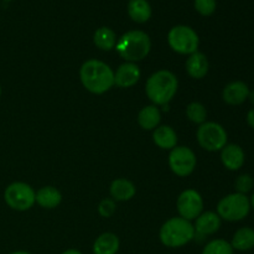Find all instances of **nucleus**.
<instances>
[{"label": "nucleus", "mask_w": 254, "mask_h": 254, "mask_svg": "<svg viewBox=\"0 0 254 254\" xmlns=\"http://www.w3.org/2000/svg\"><path fill=\"white\" fill-rule=\"evenodd\" d=\"M186 116L190 119L191 122L196 124H202L205 123L206 117H207V112L206 108L198 102H192L186 108Z\"/></svg>", "instance_id": "25"}, {"label": "nucleus", "mask_w": 254, "mask_h": 254, "mask_svg": "<svg viewBox=\"0 0 254 254\" xmlns=\"http://www.w3.org/2000/svg\"><path fill=\"white\" fill-rule=\"evenodd\" d=\"M217 2L216 0H195V9L202 16H210L215 12Z\"/></svg>", "instance_id": "27"}, {"label": "nucleus", "mask_w": 254, "mask_h": 254, "mask_svg": "<svg viewBox=\"0 0 254 254\" xmlns=\"http://www.w3.org/2000/svg\"><path fill=\"white\" fill-rule=\"evenodd\" d=\"M128 14L133 21L143 24L150 19L151 6L146 0H129Z\"/></svg>", "instance_id": "19"}, {"label": "nucleus", "mask_w": 254, "mask_h": 254, "mask_svg": "<svg viewBox=\"0 0 254 254\" xmlns=\"http://www.w3.org/2000/svg\"><path fill=\"white\" fill-rule=\"evenodd\" d=\"M114 211H116V203L111 198H106V200H103L99 203L98 212L103 217H111L114 213Z\"/></svg>", "instance_id": "28"}, {"label": "nucleus", "mask_w": 254, "mask_h": 254, "mask_svg": "<svg viewBox=\"0 0 254 254\" xmlns=\"http://www.w3.org/2000/svg\"><path fill=\"white\" fill-rule=\"evenodd\" d=\"M250 92V87L245 82L233 81L223 88L222 98L230 106H240L247 101Z\"/></svg>", "instance_id": "11"}, {"label": "nucleus", "mask_w": 254, "mask_h": 254, "mask_svg": "<svg viewBox=\"0 0 254 254\" xmlns=\"http://www.w3.org/2000/svg\"><path fill=\"white\" fill-rule=\"evenodd\" d=\"M0 94H1V87H0Z\"/></svg>", "instance_id": "34"}, {"label": "nucleus", "mask_w": 254, "mask_h": 254, "mask_svg": "<svg viewBox=\"0 0 254 254\" xmlns=\"http://www.w3.org/2000/svg\"><path fill=\"white\" fill-rule=\"evenodd\" d=\"M160 111L156 108V106H148L144 107L138 116L139 126L145 130H153L160 123Z\"/></svg>", "instance_id": "22"}, {"label": "nucleus", "mask_w": 254, "mask_h": 254, "mask_svg": "<svg viewBox=\"0 0 254 254\" xmlns=\"http://www.w3.org/2000/svg\"><path fill=\"white\" fill-rule=\"evenodd\" d=\"M79 77L84 88L94 94L104 93L114 84V72L108 64L98 60L84 62L79 71Z\"/></svg>", "instance_id": "1"}, {"label": "nucleus", "mask_w": 254, "mask_h": 254, "mask_svg": "<svg viewBox=\"0 0 254 254\" xmlns=\"http://www.w3.org/2000/svg\"><path fill=\"white\" fill-rule=\"evenodd\" d=\"M250 197L243 193H230V195L225 196L217 205V215L230 222L245 220L250 215Z\"/></svg>", "instance_id": "5"}, {"label": "nucleus", "mask_w": 254, "mask_h": 254, "mask_svg": "<svg viewBox=\"0 0 254 254\" xmlns=\"http://www.w3.org/2000/svg\"><path fill=\"white\" fill-rule=\"evenodd\" d=\"M140 78V69L133 62H127L119 66L114 73V84L121 88H129L134 86Z\"/></svg>", "instance_id": "13"}, {"label": "nucleus", "mask_w": 254, "mask_h": 254, "mask_svg": "<svg viewBox=\"0 0 254 254\" xmlns=\"http://www.w3.org/2000/svg\"><path fill=\"white\" fill-rule=\"evenodd\" d=\"M35 201L44 208H55L61 203L62 195L57 189L45 186L35 193Z\"/></svg>", "instance_id": "18"}, {"label": "nucleus", "mask_w": 254, "mask_h": 254, "mask_svg": "<svg viewBox=\"0 0 254 254\" xmlns=\"http://www.w3.org/2000/svg\"><path fill=\"white\" fill-rule=\"evenodd\" d=\"M168 41L171 49L181 55L195 54L197 52L198 44H200V39L195 30L185 25L174 26L169 31Z\"/></svg>", "instance_id": "6"}, {"label": "nucleus", "mask_w": 254, "mask_h": 254, "mask_svg": "<svg viewBox=\"0 0 254 254\" xmlns=\"http://www.w3.org/2000/svg\"><path fill=\"white\" fill-rule=\"evenodd\" d=\"M178 211L180 216L185 220H195L201 215L203 208V200L196 190H185L179 196Z\"/></svg>", "instance_id": "10"}, {"label": "nucleus", "mask_w": 254, "mask_h": 254, "mask_svg": "<svg viewBox=\"0 0 254 254\" xmlns=\"http://www.w3.org/2000/svg\"><path fill=\"white\" fill-rule=\"evenodd\" d=\"M247 123L251 128L254 129V108L247 113Z\"/></svg>", "instance_id": "29"}, {"label": "nucleus", "mask_w": 254, "mask_h": 254, "mask_svg": "<svg viewBox=\"0 0 254 254\" xmlns=\"http://www.w3.org/2000/svg\"><path fill=\"white\" fill-rule=\"evenodd\" d=\"M61 254H82V253L79 252V251H77V250H67Z\"/></svg>", "instance_id": "30"}, {"label": "nucleus", "mask_w": 254, "mask_h": 254, "mask_svg": "<svg viewBox=\"0 0 254 254\" xmlns=\"http://www.w3.org/2000/svg\"><path fill=\"white\" fill-rule=\"evenodd\" d=\"M111 195L117 201H128L135 195V188L129 180L117 179L111 185Z\"/></svg>", "instance_id": "21"}, {"label": "nucleus", "mask_w": 254, "mask_h": 254, "mask_svg": "<svg viewBox=\"0 0 254 254\" xmlns=\"http://www.w3.org/2000/svg\"><path fill=\"white\" fill-rule=\"evenodd\" d=\"M232 246L226 240H213L208 242L201 254H233Z\"/></svg>", "instance_id": "24"}, {"label": "nucleus", "mask_w": 254, "mask_h": 254, "mask_svg": "<svg viewBox=\"0 0 254 254\" xmlns=\"http://www.w3.org/2000/svg\"><path fill=\"white\" fill-rule=\"evenodd\" d=\"M119 245V238L114 233H103L94 241L93 254H117Z\"/></svg>", "instance_id": "16"}, {"label": "nucleus", "mask_w": 254, "mask_h": 254, "mask_svg": "<svg viewBox=\"0 0 254 254\" xmlns=\"http://www.w3.org/2000/svg\"><path fill=\"white\" fill-rule=\"evenodd\" d=\"M5 1H11V0H5Z\"/></svg>", "instance_id": "35"}, {"label": "nucleus", "mask_w": 254, "mask_h": 254, "mask_svg": "<svg viewBox=\"0 0 254 254\" xmlns=\"http://www.w3.org/2000/svg\"><path fill=\"white\" fill-rule=\"evenodd\" d=\"M169 165L178 176H188L196 168V156L190 148L176 146L169 155Z\"/></svg>", "instance_id": "9"}, {"label": "nucleus", "mask_w": 254, "mask_h": 254, "mask_svg": "<svg viewBox=\"0 0 254 254\" xmlns=\"http://www.w3.org/2000/svg\"><path fill=\"white\" fill-rule=\"evenodd\" d=\"M10 254H31V253L24 252V251H17V252H12V253H10Z\"/></svg>", "instance_id": "33"}, {"label": "nucleus", "mask_w": 254, "mask_h": 254, "mask_svg": "<svg viewBox=\"0 0 254 254\" xmlns=\"http://www.w3.org/2000/svg\"><path fill=\"white\" fill-rule=\"evenodd\" d=\"M159 237L166 247L179 248L188 245L195 238V228L190 221L183 217H174L164 223Z\"/></svg>", "instance_id": "4"}, {"label": "nucleus", "mask_w": 254, "mask_h": 254, "mask_svg": "<svg viewBox=\"0 0 254 254\" xmlns=\"http://www.w3.org/2000/svg\"><path fill=\"white\" fill-rule=\"evenodd\" d=\"M178 91V78L175 74L166 69L155 72L148 78L145 92L148 98L156 106L168 104Z\"/></svg>", "instance_id": "2"}, {"label": "nucleus", "mask_w": 254, "mask_h": 254, "mask_svg": "<svg viewBox=\"0 0 254 254\" xmlns=\"http://www.w3.org/2000/svg\"><path fill=\"white\" fill-rule=\"evenodd\" d=\"M246 160L243 149L237 144H228L221 150V161L223 166L231 171L240 170Z\"/></svg>", "instance_id": "12"}, {"label": "nucleus", "mask_w": 254, "mask_h": 254, "mask_svg": "<svg viewBox=\"0 0 254 254\" xmlns=\"http://www.w3.org/2000/svg\"><path fill=\"white\" fill-rule=\"evenodd\" d=\"M154 143L161 149H174L178 143V136L174 129L169 126H161L154 130Z\"/></svg>", "instance_id": "20"}, {"label": "nucleus", "mask_w": 254, "mask_h": 254, "mask_svg": "<svg viewBox=\"0 0 254 254\" xmlns=\"http://www.w3.org/2000/svg\"><path fill=\"white\" fill-rule=\"evenodd\" d=\"M4 200L12 210L26 211L35 203V191L25 183H12L5 189Z\"/></svg>", "instance_id": "8"}, {"label": "nucleus", "mask_w": 254, "mask_h": 254, "mask_svg": "<svg viewBox=\"0 0 254 254\" xmlns=\"http://www.w3.org/2000/svg\"><path fill=\"white\" fill-rule=\"evenodd\" d=\"M116 47L122 59L129 62H135L148 56L151 49V42L144 31L131 30V31L126 32L117 41Z\"/></svg>", "instance_id": "3"}, {"label": "nucleus", "mask_w": 254, "mask_h": 254, "mask_svg": "<svg viewBox=\"0 0 254 254\" xmlns=\"http://www.w3.org/2000/svg\"><path fill=\"white\" fill-rule=\"evenodd\" d=\"M94 45L102 51H111L117 45V36L114 31L109 27H99L93 36Z\"/></svg>", "instance_id": "23"}, {"label": "nucleus", "mask_w": 254, "mask_h": 254, "mask_svg": "<svg viewBox=\"0 0 254 254\" xmlns=\"http://www.w3.org/2000/svg\"><path fill=\"white\" fill-rule=\"evenodd\" d=\"M186 71L192 78H203L208 72L207 57L201 52H195V54L190 55L186 61Z\"/></svg>", "instance_id": "15"}, {"label": "nucleus", "mask_w": 254, "mask_h": 254, "mask_svg": "<svg viewBox=\"0 0 254 254\" xmlns=\"http://www.w3.org/2000/svg\"><path fill=\"white\" fill-rule=\"evenodd\" d=\"M233 251L247 252L254 248V230L251 227H242L236 231L231 241Z\"/></svg>", "instance_id": "17"}, {"label": "nucleus", "mask_w": 254, "mask_h": 254, "mask_svg": "<svg viewBox=\"0 0 254 254\" xmlns=\"http://www.w3.org/2000/svg\"><path fill=\"white\" fill-rule=\"evenodd\" d=\"M248 99H250V101H251V103L254 104V89H253V91L250 92V96H248Z\"/></svg>", "instance_id": "31"}, {"label": "nucleus", "mask_w": 254, "mask_h": 254, "mask_svg": "<svg viewBox=\"0 0 254 254\" xmlns=\"http://www.w3.org/2000/svg\"><path fill=\"white\" fill-rule=\"evenodd\" d=\"M197 140L205 150L218 151L227 145V133L221 124L206 122L197 129Z\"/></svg>", "instance_id": "7"}, {"label": "nucleus", "mask_w": 254, "mask_h": 254, "mask_svg": "<svg viewBox=\"0 0 254 254\" xmlns=\"http://www.w3.org/2000/svg\"><path fill=\"white\" fill-rule=\"evenodd\" d=\"M221 227V217L216 212L207 211L205 213H201L196 218V223L193 226L195 228V235L200 236H210L217 232Z\"/></svg>", "instance_id": "14"}, {"label": "nucleus", "mask_w": 254, "mask_h": 254, "mask_svg": "<svg viewBox=\"0 0 254 254\" xmlns=\"http://www.w3.org/2000/svg\"><path fill=\"white\" fill-rule=\"evenodd\" d=\"M254 186V180L251 175L248 174H242V175L238 176L235 181V188L236 192L243 193V195H247Z\"/></svg>", "instance_id": "26"}, {"label": "nucleus", "mask_w": 254, "mask_h": 254, "mask_svg": "<svg viewBox=\"0 0 254 254\" xmlns=\"http://www.w3.org/2000/svg\"><path fill=\"white\" fill-rule=\"evenodd\" d=\"M250 202H251V208H253V210H254V193H253L252 196H251Z\"/></svg>", "instance_id": "32"}]
</instances>
